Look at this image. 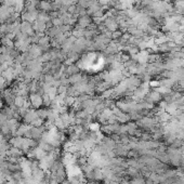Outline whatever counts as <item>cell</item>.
Here are the masks:
<instances>
[{"instance_id":"cell-1","label":"cell","mask_w":184,"mask_h":184,"mask_svg":"<svg viewBox=\"0 0 184 184\" xmlns=\"http://www.w3.org/2000/svg\"><path fill=\"white\" fill-rule=\"evenodd\" d=\"M28 99H29V103L32 105V108H34V109H38V108H40L43 105L42 96L37 94V93H29Z\"/></svg>"},{"instance_id":"cell-2","label":"cell","mask_w":184,"mask_h":184,"mask_svg":"<svg viewBox=\"0 0 184 184\" xmlns=\"http://www.w3.org/2000/svg\"><path fill=\"white\" fill-rule=\"evenodd\" d=\"M32 29L36 34H45V32L47 30V23L40 19H36L32 23Z\"/></svg>"},{"instance_id":"cell-3","label":"cell","mask_w":184,"mask_h":184,"mask_svg":"<svg viewBox=\"0 0 184 184\" xmlns=\"http://www.w3.org/2000/svg\"><path fill=\"white\" fill-rule=\"evenodd\" d=\"M93 19H91L90 16H89L88 14H84V15H81V16H79V19H78V26L81 28H88L89 26H91V23H92Z\"/></svg>"},{"instance_id":"cell-4","label":"cell","mask_w":184,"mask_h":184,"mask_svg":"<svg viewBox=\"0 0 184 184\" xmlns=\"http://www.w3.org/2000/svg\"><path fill=\"white\" fill-rule=\"evenodd\" d=\"M26 102H27L26 97L21 96V95H15L14 101H13V105H14L16 108H22V107H24V106H25Z\"/></svg>"},{"instance_id":"cell-5","label":"cell","mask_w":184,"mask_h":184,"mask_svg":"<svg viewBox=\"0 0 184 184\" xmlns=\"http://www.w3.org/2000/svg\"><path fill=\"white\" fill-rule=\"evenodd\" d=\"M39 10L42 12H51V1L49 0H40L39 1Z\"/></svg>"},{"instance_id":"cell-6","label":"cell","mask_w":184,"mask_h":184,"mask_svg":"<svg viewBox=\"0 0 184 184\" xmlns=\"http://www.w3.org/2000/svg\"><path fill=\"white\" fill-rule=\"evenodd\" d=\"M6 120H8V119H6V116L2 112H0V123L4 122V121H6Z\"/></svg>"}]
</instances>
